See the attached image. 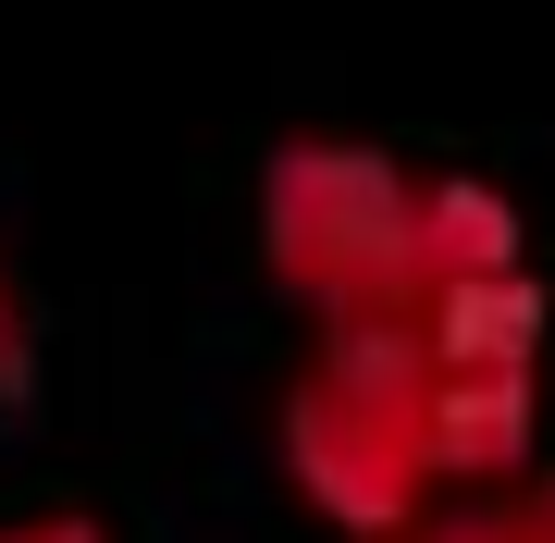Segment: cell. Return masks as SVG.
I'll return each instance as SVG.
<instances>
[{
    "instance_id": "4",
    "label": "cell",
    "mask_w": 555,
    "mask_h": 543,
    "mask_svg": "<svg viewBox=\"0 0 555 543\" xmlns=\"http://www.w3.org/2000/svg\"><path fill=\"white\" fill-rule=\"evenodd\" d=\"M25 359H38V322H25V284L0 272V396L25 383Z\"/></svg>"
},
{
    "instance_id": "1",
    "label": "cell",
    "mask_w": 555,
    "mask_h": 543,
    "mask_svg": "<svg viewBox=\"0 0 555 543\" xmlns=\"http://www.w3.org/2000/svg\"><path fill=\"white\" fill-rule=\"evenodd\" d=\"M259 272L309 309V334H408L481 272H531L518 198L481 173H420L358 137H297L259 161Z\"/></svg>"
},
{
    "instance_id": "3",
    "label": "cell",
    "mask_w": 555,
    "mask_h": 543,
    "mask_svg": "<svg viewBox=\"0 0 555 543\" xmlns=\"http://www.w3.org/2000/svg\"><path fill=\"white\" fill-rule=\"evenodd\" d=\"M396 543H555V494H506V482H481V494H444L433 519H408Z\"/></svg>"
},
{
    "instance_id": "5",
    "label": "cell",
    "mask_w": 555,
    "mask_h": 543,
    "mask_svg": "<svg viewBox=\"0 0 555 543\" xmlns=\"http://www.w3.org/2000/svg\"><path fill=\"white\" fill-rule=\"evenodd\" d=\"M0 543H112V531H100V519H13Z\"/></svg>"
},
{
    "instance_id": "6",
    "label": "cell",
    "mask_w": 555,
    "mask_h": 543,
    "mask_svg": "<svg viewBox=\"0 0 555 543\" xmlns=\"http://www.w3.org/2000/svg\"><path fill=\"white\" fill-rule=\"evenodd\" d=\"M543 494H555V482H543Z\"/></svg>"
},
{
    "instance_id": "2",
    "label": "cell",
    "mask_w": 555,
    "mask_h": 543,
    "mask_svg": "<svg viewBox=\"0 0 555 543\" xmlns=\"http://www.w3.org/2000/svg\"><path fill=\"white\" fill-rule=\"evenodd\" d=\"M284 482H297L346 543H396L408 519H433L456 494L444 421H433V359L408 334H309V371L272 408Z\"/></svg>"
}]
</instances>
